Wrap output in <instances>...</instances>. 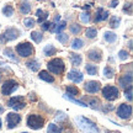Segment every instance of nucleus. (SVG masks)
Here are the masks:
<instances>
[{
  "mask_svg": "<svg viewBox=\"0 0 133 133\" xmlns=\"http://www.w3.org/2000/svg\"><path fill=\"white\" fill-rule=\"evenodd\" d=\"M75 121L78 122L79 127H80L81 129H84L85 132H88V133H99V127H97V124H95L89 118L83 117V116H79V117H76L75 118Z\"/></svg>",
  "mask_w": 133,
  "mask_h": 133,
  "instance_id": "f257e3e1",
  "label": "nucleus"
},
{
  "mask_svg": "<svg viewBox=\"0 0 133 133\" xmlns=\"http://www.w3.org/2000/svg\"><path fill=\"white\" fill-rule=\"evenodd\" d=\"M47 66H48V70L52 71L53 74H62L64 71V68H65L64 62L61 58H54L52 61H49Z\"/></svg>",
  "mask_w": 133,
  "mask_h": 133,
  "instance_id": "f03ea898",
  "label": "nucleus"
},
{
  "mask_svg": "<svg viewBox=\"0 0 133 133\" xmlns=\"http://www.w3.org/2000/svg\"><path fill=\"white\" fill-rule=\"evenodd\" d=\"M44 124V118L39 115H30L27 117V126L32 129H41Z\"/></svg>",
  "mask_w": 133,
  "mask_h": 133,
  "instance_id": "7ed1b4c3",
  "label": "nucleus"
},
{
  "mask_svg": "<svg viewBox=\"0 0 133 133\" xmlns=\"http://www.w3.org/2000/svg\"><path fill=\"white\" fill-rule=\"evenodd\" d=\"M16 52L19 53V56H21V57H30L33 54V46L29 42L19 43L16 46Z\"/></svg>",
  "mask_w": 133,
  "mask_h": 133,
  "instance_id": "20e7f679",
  "label": "nucleus"
},
{
  "mask_svg": "<svg viewBox=\"0 0 133 133\" xmlns=\"http://www.w3.org/2000/svg\"><path fill=\"white\" fill-rule=\"evenodd\" d=\"M118 89L116 86H112V85H106L102 89V96H104L106 100L109 101H114L118 97Z\"/></svg>",
  "mask_w": 133,
  "mask_h": 133,
  "instance_id": "39448f33",
  "label": "nucleus"
},
{
  "mask_svg": "<svg viewBox=\"0 0 133 133\" xmlns=\"http://www.w3.org/2000/svg\"><path fill=\"white\" fill-rule=\"evenodd\" d=\"M17 88H19V84L15 80H6L1 86V92L3 95H11Z\"/></svg>",
  "mask_w": 133,
  "mask_h": 133,
  "instance_id": "423d86ee",
  "label": "nucleus"
},
{
  "mask_svg": "<svg viewBox=\"0 0 133 133\" xmlns=\"http://www.w3.org/2000/svg\"><path fill=\"white\" fill-rule=\"evenodd\" d=\"M117 115H118L119 118H122V119L129 118L131 115H132V106L127 104H121L119 107L117 109Z\"/></svg>",
  "mask_w": 133,
  "mask_h": 133,
  "instance_id": "0eeeda50",
  "label": "nucleus"
},
{
  "mask_svg": "<svg viewBox=\"0 0 133 133\" xmlns=\"http://www.w3.org/2000/svg\"><path fill=\"white\" fill-rule=\"evenodd\" d=\"M9 106L12 107L14 110H16V111H19V110L24 109L26 106V101H25L22 96H15V97H11L9 100Z\"/></svg>",
  "mask_w": 133,
  "mask_h": 133,
  "instance_id": "6e6552de",
  "label": "nucleus"
},
{
  "mask_svg": "<svg viewBox=\"0 0 133 133\" xmlns=\"http://www.w3.org/2000/svg\"><path fill=\"white\" fill-rule=\"evenodd\" d=\"M6 121H8V128L12 129L21 122V116L17 114H15V112H11V114L8 115Z\"/></svg>",
  "mask_w": 133,
  "mask_h": 133,
  "instance_id": "1a4fd4ad",
  "label": "nucleus"
},
{
  "mask_svg": "<svg viewBox=\"0 0 133 133\" xmlns=\"http://www.w3.org/2000/svg\"><path fill=\"white\" fill-rule=\"evenodd\" d=\"M19 35H20L19 30L14 29V27H10V29H8L5 31L3 37H4L5 41H14V39H16V38L19 37Z\"/></svg>",
  "mask_w": 133,
  "mask_h": 133,
  "instance_id": "9d476101",
  "label": "nucleus"
},
{
  "mask_svg": "<svg viewBox=\"0 0 133 133\" xmlns=\"http://www.w3.org/2000/svg\"><path fill=\"white\" fill-rule=\"evenodd\" d=\"M100 84L99 81H94V80H91V81H88L85 84V86H84V89H85L88 92H90V94H95V92H97V91L100 90Z\"/></svg>",
  "mask_w": 133,
  "mask_h": 133,
  "instance_id": "9b49d317",
  "label": "nucleus"
},
{
  "mask_svg": "<svg viewBox=\"0 0 133 133\" xmlns=\"http://www.w3.org/2000/svg\"><path fill=\"white\" fill-rule=\"evenodd\" d=\"M119 85L123 89H127L129 86H132V73L124 74L121 79H119Z\"/></svg>",
  "mask_w": 133,
  "mask_h": 133,
  "instance_id": "f8f14e48",
  "label": "nucleus"
},
{
  "mask_svg": "<svg viewBox=\"0 0 133 133\" xmlns=\"http://www.w3.org/2000/svg\"><path fill=\"white\" fill-rule=\"evenodd\" d=\"M68 79L74 83H81L83 81V74L78 70H70L68 73Z\"/></svg>",
  "mask_w": 133,
  "mask_h": 133,
  "instance_id": "ddd939ff",
  "label": "nucleus"
},
{
  "mask_svg": "<svg viewBox=\"0 0 133 133\" xmlns=\"http://www.w3.org/2000/svg\"><path fill=\"white\" fill-rule=\"evenodd\" d=\"M88 57H89V59H91L92 62H100V61L102 59V54H101V52L97 51V49H91V51L88 52Z\"/></svg>",
  "mask_w": 133,
  "mask_h": 133,
  "instance_id": "4468645a",
  "label": "nucleus"
},
{
  "mask_svg": "<svg viewBox=\"0 0 133 133\" xmlns=\"http://www.w3.org/2000/svg\"><path fill=\"white\" fill-rule=\"evenodd\" d=\"M109 17V12L104 10L102 8H99L97 11H96V17H95V22H101Z\"/></svg>",
  "mask_w": 133,
  "mask_h": 133,
  "instance_id": "2eb2a0df",
  "label": "nucleus"
},
{
  "mask_svg": "<svg viewBox=\"0 0 133 133\" xmlns=\"http://www.w3.org/2000/svg\"><path fill=\"white\" fill-rule=\"evenodd\" d=\"M38 76L42 79V80L44 81H47V83H53L54 81V78H53L49 73H48L47 70H42V71H39V74H38Z\"/></svg>",
  "mask_w": 133,
  "mask_h": 133,
  "instance_id": "dca6fc26",
  "label": "nucleus"
},
{
  "mask_svg": "<svg viewBox=\"0 0 133 133\" xmlns=\"http://www.w3.org/2000/svg\"><path fill=\"white\" fill-rule=\"evenodd\" d=\"M36 16L38 17V24H43L44 20L48 19V12L47 11H43V10L38 9L37 12H36Z\"/></svg>",
  "mask_w": 133,
  "mask_h": 133,
  "instance_id": "f3484780",
  "label": "nucleus"
},
{
  "mask_svg": "<svg viewBox=\"0 0 133 133\" xmlns=\"http://www.w3.org/2000/svg\"><path fill=\"white\" fill-rule=\"evenodd\" d=\"M70 61H71V64L73 65H80L83 59H81V56L80 54H76V53H71L70 54Z\"/></svg>",
  "mask_w": 133,
  "mask_h": 133,
  "instance_id": "a211bd4d",
  "label": "nucleus"
},
{
  "mask_svg": "<svg viewBox=\"0 0 133 133\" xmlns=\"http://www.w3.org/2000/svg\"><path fill=\"white\" fill-rule=\"evenodd\" d=\"M116 38H117V36H116V33L112 32V31H107V32L105 33V39L109 43H114L115 41H116Z\"/></svg>",
  "mask_w": 133,
  "mask_h": 133,
  "instance_id": "6ab92c4d",
  "label": "nucleus"
},
{
  "mask_svg": "<svg viewBox=\"0 0 133 133\" xmlns=\"http://www.w3.org/2000/svg\"><path fill=\"white\" fill-rule=\"evenodd\" d=\"M26 65H27V68L31 69L32 71H37L38 69H39V66H41L37 61H30V62L26 63Z\"/></svg>",
  "mask_w": 133,
  "mask_h": 133,
  "instance_id": "aec40b11",
  "label": "nucleus"
},
{
  "mask_svg": "<svg viewBox=\"0 0 133 133\" xmlns=\"http://www.w3.org/2000/svg\"><path fill=\"white\" fill-rule=\"evenodd\" d=\"M84 46V41L81 38H75L73 42H71V48L73 49H80Z\"/></svg>",
  "mask_w": 133,
  "mask_h": 133,
  "instance_id": "412c9836",
  "label": "nucleus"
},
{
  "mask_svg": "<svg viewBox=\"0 0 133 133\" xmlns=\"http://www.w3.org/2000/svg\"><path fill=\"white\" fill-rule=\"evenodd\" d=\"M66 92H68L69 96H76V95H79V89L74 85H69V86H66Z\"/></svg>",
  "mask_w": 133,
  "mask_h": 133,
  "instance_id": "4be33fe9",
  "label": "nucleus"
},
{
  "mask_svg": "<svg viewBox=\"0 0 133 133\" xmlns=\"http://www.w3.org/2000/svg\"><path fill=\"white\" fill-rule=\"evenodd\" d=\"M85 70L88 71L89 75H96L97 74V66L94 65V64H86Z\"/></svg>",
  "mask_w": 133,
  "mask_h": 133,
  "instance_id": "5701e85b",
  "label": "nucleus"
},
{
  "mask_svg": "<svg viewBox=\"0 0 133 133\" xmlns=\"http://www.w3.org/2000/svg\"><path fill=\"white\" fill-rule=\"evenodd\" d=\"M57 52V49L53 47L52 44H47L44 49H43V53H44V56H53L54 53Z\"/></svg>",
  "mask_w": 133,
  "mask_h": 133,
  "instance_id": "b1692460",
  "label": "nucleus"
},
{
  "mask_svg": "<svg viewBox=\"0 0 133 133\" xmlns=\"http://www.w3.org/2000/svg\"><path fill=\"white\" fill-rule=\"evenodd\" d=\"M119 24H121V17H117V16H112V17L110 19V26H111L112 29H116V27H118Z\"/></svg>",
  "mask_w": 133,
  "mask_h": 133,
  "instance_id": "393cba45",
  "label": "nucleus"
},
{
  "mask_svg": "<svg viewBox=\"0 0 133 133\" xmlns=\"http://www.w3.org/2000/svg\"><path fill=\"white\" fill-rule=\"evenodd\" d=\"M31 38H32L36 43H39V42H42L43 36H42V33L37 32V31H33V32L31 33Z\"/></svg>",
  "mask_w": 133,
  "mask_h": 133,
  "instance_id": "a878e982",
  "label": "nucleus"
},
{
  "mask_svg": "<svg viewBox=\"0 0 133 133\" xmlns=\"http://www.w3.org/2000/svg\"><path fill=\"white\" fill-rule=\"evenodd\" d=\"M3 14L5 15V16H12V14H14V8L12 6H10V5H5L4 8H3Z\"/></svg>",
  "mask_w": 133,
  "mask_h": 133,
  "instance_id": "bb28decb",
  "label": "nucleus"
},
{
  "mask_svg": "<svg viewBox=\"0 0 133 133\" xmlns=\"http://www.w3.org/2000/svg\"><path fill=\"white\" fill-rule=\"evenodd\" d=\"M97 36V30L95 27H89L86 30V37L88 38H95Z\"/></svg>",
  "mask_w": 133,
  "mask_h": 133,
  "instance_id": "cd10ccee",
  "label": "nucleus"
},
{
  "mask_svg": "<svg viewBox=\"0 0 133 133\" xmlns=\"http://www.w3.org/2000/svg\"><path fill=\"white\" fill-rule=\"evenodd\" d=\"M48 133H62V128H59L57 124L51 123L48 126Z\"/></svg>",
  "mask_w": 133,
  "mask_h": 133,
  "instance_id": "c85d7f7f",
  "label": "nucleus"
},
{
  "mask_svg": "<svg viewBox=\"0 0 133 133\" xmlns=\"http://www.w3.org/2000/svg\"><path fill=\"white\" fill-rule=\"evenodd\" d=\"M20 11L22 14H29L30 11H31V5L27 4V3H22V4L20 5Z\"/></svg>",
  "mask_w": 133,
  "mask_h": 133,
  "instance_id": "c756f323",
  "label": "nucleus"
},
{
  "mask_svg": "<svg viewBox=\"0 0 133 133\" xmlns=\"http://www.w3.org/2000/svg\"><path fill=\"white\" fill-rule=\"evenodd\" d=\"M64 99L69 100V101H71V102H74V104H76V105H80V106H83V107H86V106H88V104H85L84 101H79V100L73 99V97L69 96V95H64Z\"/></svg>",
  "mask_w": 133,
  "mask_h": 133,
  "instance_id": "7c9ffc66",
  "label": "nucleus"
},
{
  "mask_svg": "<svg viewBox=\"0 0 133 133\" xmlns=\"http://www.w3.org/2000/svg\"><path fill=\"white\" fill-rule=\"evenodd\" d=\"M88 106H90L91 109H94V110H97L100 107L99 99H90L89 100V105H88Z\"/></svg>",
  "mask_w": 133,
  "mask_h": 133,
  "instance_id": "2f4dec72",
  "label": "nucleus"
},
{
  "mask_svg": "<svg viewBox=\"0 0 133 133\" xmlns=\"http://www.w3.org/2000/svg\"><path fill=\"white\" fill-rule=\"evenodd\" d=\"M104 75L106 76V78H109V79H111L112 76L115 75V71H114V69L111 68V66H106L104 69Z\"/></svg>",
  "mask_w": 133,
  "mask_h": 133,
  "instance_id": "473e14b6",
  "label": "nucleus"
},
{
  "mask_svg": "<svg viewBox=\"0 0 133 133\" xmlns=\"http://www.w3.org/2000/svg\"><path fill=\"white\" fill-rule=\"evenodd\" d=\"M4 54H5V56H6L8 58H10V59H12L14 62H17V58L15 57V54L12 53V51H11L10 48H6V49H5V51H4Z\"/></svg>",
  "mask_w": 133,
  "mask_h": 133,
  "instance_id": "72a5a7b5",
  "label": "nucleus"
},
{
  "mask_svg": "<svg viewBox=\"0 0 133 133\" xmlns=\"http://www.w3.org/2000/svg\"><path fill=\"white\" fill-rule=\"evenodd\" d=\"M24 24H25V26H26V27L31 29V27H33V26H35L36 21H35L32 17H26V19L24 20Z\"/></svg>",
  "mask_w": 133,
  "mask_h": 133,
  "instance_id": "f704fd0d",
  "label": "nucleus"
},
{
  "mask_svg": "<svg viewBox=\"0 0 133 133\" xmlns=\"http://www.w3.org/2000/svg\"><path fill=\"white\" fill-rule=\"evenodd\" d=\"M68 35H65V33H57V39L61 43H66L68 42Z\"/></svg>",
  "mask_w": 133,
  "mask_h": 133,
  "instance_id": "c9c22d12",
  "label": "nucleus"
},
{
  "mask_svg": "<svg viewBox=\"0 0 133 133\" xmlns=\"http://www.w3.org/2000/svg\"><path fill=\"white\" fill-rule=\"evenodd\" d=\"M80 31H81V27L79 26V25L74 24V25H71L70 26V32L71 33H74V35H79Z\"/></svg>",
  "mask_w": 133,
  "mask_h": 133,
  "instance_id": "e433bc0d",
  "label": "nucleus"
},
{
  "mask_svg": "<svg viewBox=\"0 0 133 133\" xmlns=\"http://www.w3.org/2000/svg\"><path fill=\"white\" fill-rule=\"evenodd\" d=\"M80 20H81V22L88 24V22L90 21V14H89V12H83V14H80Z\"/></svg>",
  "mask_w": 133,
  "mask_h": 133,
  "instance_id": "4c0bfd02",
  "label": "nucleus"
},
{
  "mask_svg": "<svg viewBox=\"0 0 133 133\" xmlns=\"http://www.w3.org/2000/svg\"><path fill=\"white\" fill-rule=\"evenodd\" d=\"M66 27V22L65 21H62L61 24H58V26H56V32L57 33H61L63 30Z\"/></svg>",
  "mask_w": 133,
  "mask_h": 133,
  "instance_id": "58836bf2",
  "label": "nucleus"
},
{
  "mask_svg": "<svg viewBox=\"0 0 133 133\" xmlns=\"http://www.w3.org/2000/svg\"><path fill=\"white\" fill-rule=\"evenodd\" d=\"M132 86H129L128 89H126V91H124V95H126L128 101H132Z\"/></svg>",
  "mask_w": 133,
  "mask_h": 133,
  "instance_id": "ea45409f",
  "label": "nucleus"
},
{
  "mask_svg": "<svg viewBox=\"0 0 133 133\" xmlns=\"http://www.w3.org/2000/svg\"><path fill=\"white\" fill-rule=\"evenodd\" d=\"M128 52H127V51H123V49H122V51H119L118 52V57H119V59H122V61H124V59H127V58H128Z\"/></svg>",
  "mask_w": 133,
  "mask_h": 133,
  "instance_id": "a19ab883",
  "label": "nucleus"
},
{
  "mask_svg": "<svg viewBox=\"0 0 133 133\" xmlns=\"http://www.w3.org/2000/svg\"><path fill=\"white\" fill-rule=\"evenodd\" d=\"M131 5H132V4H131V3H128V4H126V5H124V11H127V10H128V14L129 15H131V14H132V6H131Z\"/></svg>",
  "mask_w": 133,
  "mask_h": 133,
  "instance_id": "79ce46f5",
  "label": "nucleus"
},
{
  "mask_svg": "<svg viewBox=\"0 0 133 133\" xmlns=\"http://www.w3.org/2000/svg\"><path fill=\"white\" fill-rule=\"evenodd\" d=\"M49 27H51V22H43L42 24V30H44V31L49 30Z\"/></svg>",
  "mask_w": 133,
  "mask_h": 133,
  "instance_id": "37998d69",
  "label": "nucleus"
},
{
  "mask_svg": "<svg viewBox=\"0 0 133 133\" xmlns=\"http://www.w3.org/2000/svg\"><path fill=\"white\" fill-rule=\"evenodd\" d=\"M117 4H118V0H112L111 4H110V6H111V8H116V5Z\"/></svg>",
  "mask_w": 133,
  "mask_h": 133,
  "instance_id": "c03bdc74",
  "label": "nucleus"
},
{
  "mask_svg": "<svg viewBox=\"0 0 133 133\" xmlns=\"http://www.w3.org/2000/svg\"><path fill=\"white\" fill-rule=\"evenodd\" d=\"M4 42H6L4 39V37H3V35H0V43H4Z\"/></svg>",
  "mask_w": 133,
  "mask_h": 133,
  "instance_id": "a18cd8bd",
  "label": "nucleus"
},
{
  "mask_svg": "<svg viewBox=\"0 0 133 133\" xmlns=\"http://www.w3.org/2000/svg\"><path fill=\"white\" fill-rule=\"evenodd\" d=\"M59 20H61V16L57 15V16H56V19H54V22H57V21H59Z\"/></svg>",
  "mask_w": 133,
  "mask_h": 133,
  "instance_id": "49530a36",
  "label": "nucleus"
},
{
  "mask_svg": "<svg viewBox=\"0 0 133 133\" xmlns=\"http://www.w3.org/2000/svg\"><path fill=\"white\" fill-rule=\"evenodd\" d=\"M83 9H85V10H89V9H90V5H84V6H83Z\"/></svg>",
  "mask_w": 133,
  "mask_h": 133,
  "instance_id": "de8ad7c7",
  "label": "nucleus"
},
{
  "mask_svg": "<svg viewBox=\"0 0 133 133\" xmlns=\"http://www.w3.org/2000/svg\"><path fill=\"white\" fill-rule=\"evenodd\" d=\"M4 112V107L3 106H0V114H3Z\"/></svg>",
  "mask_w": 133,
  "mask_h": 133,
  "instance_id": "09e8293b",
  "label": "nucleus"
},
{
  "mask_svg": "<svg viewBox=\"0 0 133 133\" xmlns=\"http://www.w3.org/2000/svg\"><path fill=\"white\" fill-rule=\"evenodd\" d=\"M0 128H1V119H0Z\"/></svg>",
  "mask_w": 133,
  "mask_h": 133,
  "instance_id": "8fccbe9b",
  "label": "nucleus"
},
{
  "mask_svg": "<svg viewBox=\"0 0 133 133\" xmlns=\"http://www.w3.org/2000/svg\"><path fill=\"white\" fill-rule=\"evenodd\" d=\"M22 133H27V132H22Z\"/></svg>",
  "mask_w": 133,
  "mask_h": 133,
  "instance_id": "3c124183",
  "label": "nucleus"
}]
</instances>
